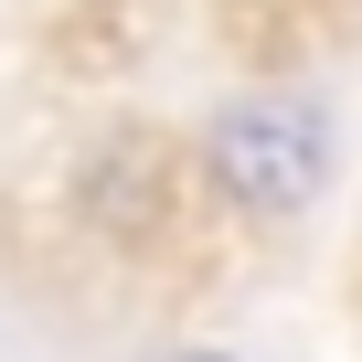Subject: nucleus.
Wrapping results in <instances>:
<instances>
[{"instance_id": "obj_2", "label": "nucleus", "mask_w": 362, "mask_h": 362, "mask_svg": "<svg viewBox=\"0 0 362 362\" xmlns=\"http://www.w3.org/2000/svg\"><path fill=\"white\" fill-rule=\"evenodd\" d=\"M160 362H235V351H214V341H181V351H160Z\"/></svg>"}, {"instance_id": "obj_1", "label": "nucleus", "mask_w": 362, "mask_h": 362, "mask_svg": "<svg viewBox=\"0 0 362 362\" xmlns=\"http://www.w3.org/2000/svg\"><path fill=\"white\" fill-rule=\"evenodd\" d=\"M203 170H214V192L256 224H298L320 203V181H330V117L309 96H235L214 107L203 128Z\"/></svg>"}]
</instances>
